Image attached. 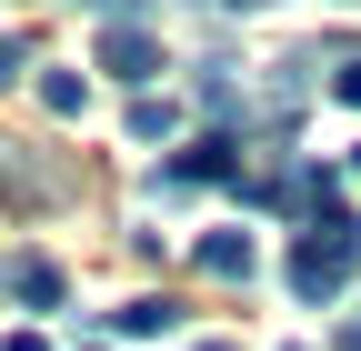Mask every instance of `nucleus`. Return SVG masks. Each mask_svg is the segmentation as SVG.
Segmentation results:
<instances>
[{
    "instance_id": "nucleus-1",
    "label": "nucleus",
    "mask_w": 361,
    "mask_h": 351,
    "mask_svg": "<svg viewBox=\"0 0 361 351\" xmlns=\"http://www.w3.org/2000/svg\"><path fill=\"white\" fill-rule=\"evenodd\" d=\"M351 271H361V221H351V211H322V221L291 241V261H281V281H291L301 301H331Z\"/></svg>"
},
{
    "instance_id": "nucleus-3",
    "label": "nucleus",
    "mask_w": 361,
    "mask_h": 351,
    "mask_svg": "<svg viewBox=\"0 0 361 351\" xmlns=\"http://www.w3.org/2000/svg\"><path fill=\"white\" fill-rule=\"evenodd\" d=\"M101 70H111V80H151V70H161V40H151L141 20H121V30L101 40Z\"/></svg>"
},
{
    "instance_id": "nucleus-9",
    "label": "nucleus",
    "mask_w": 361,
    "mask_h": 351,
    "mask_svg": "<svg viewBox=\"0 0 361 351\" xmlns=\"http://www.w3.org/2000/svg\"><path fill=\"white\" fill-rule=\"evenodd\" d=\"M331 351H361V312H351V321H341V341H331Z\"/></svg>"
},
{
    "instance_id": "nucleus-8",
    "label": "nucleus",
    "mask_w": 361,
    "mask_h": 351,
    "mask_svg": "<svg viewBox=\"0 0 361 351\" xmlns=\"http://www.w3.org/2000/svg\"><path fill=\"white\" fill-rule=\"evenodd\" d=\"M331 91H341V101H351V111H361V61H351V70H341V80H331Z\"/></svg>"
},
{
    "instance_id": "nucleus-4",
    "label": "nucleus",
    "mask_w": 361,
    "mask_h": 351,
    "mask_svg": "<svg viewBox=\"0 0 361 351\" xmlns=\"http://www.w3.org/2000/svg\"><path fill=\"white\" fill-rule=\"evenodd\" d=\"M201 271L211 281H251V231H211L201 241Z\"/></svg>"
},
{
    "instance_id": "nucleus-6",
    "label": "nucleus",
    "mask_w": 361,
    "mask_h": 351,
    "mask_svg": "<svg viewBox=\"0 0 361 351\" xmlns=\"http://www.w3.org/2000/svg\"><path fill=\"white\" fill-rule=\"evenodd\" d=\"M111 321H121V331H171L180 312H171V301H130V312H111Z\"/></svg>"
},
{
    "instance_id": "nucleus-5",
    "label": "nucleus",
    "mask_w": 361,
    "mask_h": 351,
    "mask_svg": "<svg viewBox=\"0 0 361 351\" xmlns=\"http://www.w3.org/2000/svg\"><path fill=\"white\" fill-rule=\"evenodd\" d=\"M11 291L30 301V312H51V301H61L71 281H61V261H11Z\"/></svg>"
},
{
    "instance_id": "nucleus-10",
    "label": "nucleus",
    "mask_w": 361,
    "mask_h": 351,
    "mask_svg": "<svg viewBox=\"0 0 361 351\" xmlns=\"http://www.w3.org/2000/svg\"><path fill=\"white\" fill-rule=\"evenodd\" d=\"M201 351H241V341H201Z\"/></svg>"
},
{
    "instance_id": "nucleus-11",
    "label": "nucleus",
    "mask_w": 361,
    "mask_h": 351,
    "mask_svg": "<svg viewBox=\"0 0 361 351\" xmlns=\"http://www.w3.org/2000/svg\"><path fill=\"white\" fill-rule=\"evenodd\" d=\"M351 171H361V151H351Z\"/></svg>"
},
{
    "instance_id": "nucleus-2",
    "label": "nucleus",
    "mask_w": 361,
    "mask_h": 351,
    "mask_svg": "<svg viewBox=\"0 0 361 351\" xmlns=\"http://www.w3.org/2000/svg\"><path fill=\"white\" fill-rule=\"evenodd\" d=\"M161 181H171V191H191V181H241V141H231V130H211V141H191V151L161 171Z\"/></svg>"
},
{
    "instance_id": "nucleus-7",
    "label": "nucleus",
    "mask_w": 361,
    "mask_h": 351,
    "mask_svg": "<svg viewBox=\"0 0 361 351\" xmlns=\"http://www.w3.org/2000/svg\"><path fill=\"white\" fill-rule=\"evenodd\" d=\"M171 130V101H130V141H161Z\"/></svg>"
}]
</instances>
